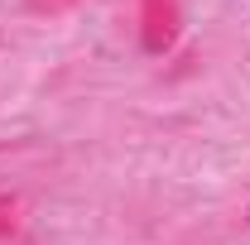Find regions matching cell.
<instances>
[{
  "label": "cell",
  "instance_id": "obj_3",
  "mask_svg": "<svg viewBox=\"0 0 250 245\" xmlns=\"http://www.w3.org/2000/svg\"><path fill=\"white\" fill-rule=\"evenodd\" d=\"M246 216H250V212H246Z\"/></svg>",
  "mask_w": 250,
  "mask_h": 245
},
{
  "label": "cell",
  "instance_id": "obj_1",
  "mask_svg": "<svg viewBox=\"0 0 250 245\" xmlns=\"http://www.w3.org/2000/svg\"><path fill=\"white\" fill-rule=\"evenodd\" d=\"M178 39V0H140V43L145 53H168Z\"/></svg>",
  "mask_w": 250,
  "mask_h": 245
},
{
  "label": "cell",
  "instance_id": "obj_2",
  "mask_svg": "<svg viewBox=\"0 0 250 245\" xmlns=\"http://www.w3.org/2000/svg\"><path fill=\"white\" fill-rule=\"evenodd\" d=\"M67 5H77V0H34V10H48V15H58Z\"/></svg>",
  "mask_w": 250,
  "mask_h": 245
}]
</instances>
